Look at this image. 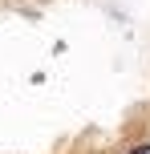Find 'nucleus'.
<instances>
[{
    "mask_svg": "<svg viewBox=\"0 0 150 154\" xmlns=\"http://www.w3.org/2000/svg\"><path fill=\"white\" fill-rule=\"evenodd\" d=\"M126 154H150V142H146V146H130Z\"/></svg>",
    "mask_w": 150,
    "mask_h": 154,
    "instance_id": "1",
    "label": "nucleus"
}]
</instances>
